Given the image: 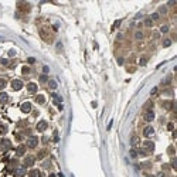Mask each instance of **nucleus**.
<instances>
[{
  "label": "nucleus",
  "instance_id": "1",
  "mask_svg": "<svg viewBox=\"0 0 177 177\" xmlns=\"http://www.w3.org/2000/svg\"><path fill=\"white\" fill-rule=\"evenodd\" d=\"M27 147H30V149H35L37 146H38V137L37 136H30L27 139Z\"/></svg>",
  "mask_w": 177,
  "mask_h": 177
},
{
  "label": "nucleus",
  "instance_id": "2",
  "mask_svg": "<svg viewBox=\"0 0 177 177\" xmlns=\"http://www.w3.org/2000/svg\"><path fill=\"white\" fill-rule=\"evenodd\" d=\"M154 142H152V140H145L143 142V149L146 150V153H152L153 150H154Z\"/></svg>",
  "mask_w": 177,
  "mask_h": 177
},
{
  "label": "nucleus",
  "instance_id": "3",
  "mask_svg": "<svg viewBox=\"0 0 177 177\" xmlns=\"http://www.w3.org/2000/svg\"><path fill=\"white\" fill-rule=\"evenodd\" d=\"M34 163H35V159L33 156H27V157H24V160H23V166L27 169V167H33Z\"/></svg>",
  "mask_w": 177,
  "mask_h": 177
},
{
  "label": "nucleus",
  "instance_id": "4",
  "mask_svg": "<svg viewBox=\"0 0 177 177\" xmlns=\"http://www.w3.org/2000/svg\"><path fill=\"white\" fill-rule=\"evenodd\" d=\"M154 111L153 109H150V111H146L145 113H143V119H145L146 122H152V121H154Z\"/></svg>",
  "mask_w": 177,
  "mask_h": 177
},
{
  "label": "nucleus",
  "instance_id": "5",
  "mask_svg": "<svg viewBox=\"0 0 177 177\" xmlns=\"http://www.w3.org/2000/svg\"><path fill=\"white\" fill-rule=\"evenodd\" d=\"M23 81L21 80H13L11 81V88L14 89V91H20V89L23 88Z\"/></svg>",
  "mask_w": 177,
  "mask_h": 177
},
{
  "label": "nucleus",
  "instance_id": "6",
  "mask_svg": "<svg viewBox=\"0 0 177 177\" xmlns=\"http://www.w3.org/2000/svg\"><path fill=\"white\" fill-rule=\"evenodd\" d=\"M47 128H48V123H47L45 121H40L38 123H37V126H35L37 132H45Z\"/></svg>",
  "mask_w": 177,
  "mask_h": 177
},
{
  "label": "nucleus",
  "instance_id": "7",
  "mask_svg": "<svg viewBox=\"0 0 177 177\" xmlns=\"http://www.w3.org/2000/svg\"><path fill=\"white\" fill-rule=\"evenodd\" d=\"M154 135V128L153 126H146L145 129H143V136L145 137H150V136H153Z\"/></svg>",
  "mask_w": 177,
  "mask_h": 177
},
{
  "label": "nucleus",
  "instance_id": "8",
  "mask_svg": "<svg viewBox=\"0 0 177 177\" xmlns=\"http://www.w3.org/2000/svg\"><path fill=\"white\" fill-rule=\"evenodd\" d=\"M21 112L23 113H30L31 112V102H23L21 106H20Z\"/></svg>",
  "mask_w": 177,
  "mask_h": 177
},
{
  "label": "nucleus",
  "instance_id": "9",
  "mask_svg": "<svg viewBox=\"0 0 177 177\" xmlns=\"http://www.w3.org/2000/svg\"><path fill=\"white\" fill-rule=\"evenodd\" d=\"M27 91H28V94H35V92L38 91L37 84H35V82H28V84H27Z\"/></svg>",
  "mask_w": 177,
  "mask_h": 177
},
{
  "label": "nucleus",
  "instance_id": "10",
  "mask_svg": "<svg viewBox=\"0 0 177 177\" xmlns=\"http://www.w3.org/2000/svg\"><path fill=\"white\" fill-rule=\"evenodd\" d=\"M26 150H27V146H24V145L17 146V149H16V156H18V157L24 156V154H26Z\"/></svg>",
  "mask_w": 177,
  "mask_h": 177
},
{
  "label": "nucleus",
  "instance_id": "11",
  "mask_svg": "<svg viewBox=\"0 0 177 177\" xmlns=\"http://www.w3.org/2000/svg\"><path fill=\"white\" fill-rule=\"evenodd\" d=\"M51 97H53V99H54V104H55L57 106L62 105V104H61V102H62V98L60 97L58 94H55V92H53V94H51Z\"/></svg>",
  "mask_w": 177,
  "mask_h": 177
},
{
  "label": "nucleus",
  "instance_id": "12",
  "mask_svg": "<svg viewBox=\"0 0 177 177\" xmlns=\"http://www.w3.org/2000/svg\"><path fill=\"white\" fill-rule=\"evenodd\" d=\"M26 173H27V169H26L24 166H21V167L16 169V177H24Z\"/></svg>",
  "mask_w": 177,
  "mask_h": 177
},
{
  "label": "nucleus",
  "instance_id": "13",
  "mask_svg": "<svg viewBox=\"0 0 177 177\" xmlns=\"http://www.w3.org/2000/svg\"><path fill=\"white\" fill-rule=\"evenodd\" d=\"M163 108L164 109H167V111H170V109H173V105H174V102L173 101H163Z\"/></svg>",
  "mask_w": 177,
  "mask_h": 177
},
{
  "label": "nucleus",
  "instance_id": "14",
  "mask_svg": "<svg viewBox=\"0 0 177 177\" xmlns=\"http://www.w3.org/2000/svg\"><path fill=\"white\" fill-rule=\"evenodd\" d=\"M130 145H132V147H137V146L140 145V139L137 136H132V139H130Z\"/></svg>",
  "mask_w": 177,
  "mask_h": 177
},
{
  "label": "nucleus",
  "instance_id": "15",
  "mask_svg": "<svg viewBox=\"0 0 177 177\" xmlns=\"http://www.w3.org/2000/svg\"><path fill=\"white\" fill-rule=\"evenodd\" d=\"M1 147H3L4 150H9V149L11 147V143H10V140H9V139H3V140H1Z\"/></svg>",
  "mask_w": 177,
  "mask_h": 177
},
{
  "label": "nucleus",
  "instance_id": "16",
  "mask_svg": "<svg viewBox=\"0 0 177 177\" xmlns=\"http://www.w3.org/2000/svg\"><path fill=\"white\" fill-rule=\"evenodd\" d=\"M28 177H41V171L38 169H33V170H30Z\"/></svg>",
  "mask_w": 177,
  "mask_h": 177
},
{
  "label": "nucleus",
  "instance_id": "17",
  "mask_svg": "<svg viewBox=\"0 0 177 177\" xmlns=\"http://www.w3.org/2000/svg\"><path fill=\"white\" fill-rule=\"evenodd\" d=\"M9 101V95L6 92H0V104H7Z\"/></svg>",
  "mask_w": 177,
  "mask_h": 177
},
{
  "label": "nucleus",
  "instance_id": "18",
  "mask_svg": "<svg viewBox=\"0 0 177 177\" xmlns=\"http://www.w3.org/2000/svg\"><path fill=\"white\" fill-rule=\"evenodd\" d=\"M35 102H37V104L38 105H44L45 104V97H44V95H37V97H35Z\"/></svg>",
  "mask_w": 177,
  "mask_h": 177
},
{
  "label": "nucleus",
  "instance_id": "19",
  "mask_svg": "<svg viewBox=\"0 0 177 177\" xmlns=\"http://www.w3.org/2000/svg\"><path fill=\"white\" fill-rule=\"evenodd\" d=\"M143 24H145L146 27H149V28H150V27H153V21L150 20V17H146L145 21H143Z\"/></svg>",
  "mask_w": 177,
  "mask_h": 177
},
{
  "label": "nucleus",
  "instance_id": "20",
  "mask_svg": "<svg viewBox=\"0 0 177 177\" xmlns=\"http://www.w3.org/2000/svg\"><path fill=\"white\" fill-rule=\"evenodd\" d=\"M143 37H145V34L140 31V30H137V31L135 33V38H136V40H143Z\"/></svg>",
  "mask_w": 177,
  "mask_h": 177
},
{
  "label": "nucleus",
  "instance_id": "21",
  "mask_svg": "<svg viewBox=\"0 0 177 177\" xmlns=\"http://www.w3.org/2000/svg\"><path fill=\"white\" fill-rule=\"evenodd\" d=\"M167 13V6H160L159 7V11H157V14L160 16V14H166Z\"/></svg>",
  "mask_w": 177,
  "mask_h": 177
},
{
  "label": "nucleus",
  "instance_id": "22",
  "mask_svg": "<svg viewBox=\"0 0 177 177\" xmlns=\"http://www.w3.org/2000/svg\"><path fill=\"white\" fill-rule=\"evenodd\" d=\"M6 87H7V81L4 78H0V91H3Z\"/></svg>",
  "mask_w": 177,
  "mask_h": 177
},
{
  "label": "nucleus",
  "instance_id": "23",
  "mask_svg": "<svg viewBox=\"0 0 177 177\" xmlns=\"http://www.w3.org/2000/svg\"><path fill=\"white\" fill-rule=\"evenodd\" d=\"M169 30H170V27L167 24H163L160 27V33H163V34H166V33H169Z\"/></svg>",
  "mask_w": 177,
  "mask_h": 177
},
{
  "label": "nucleus",
  "instance_id": "24",
  "mask_svg": "<svg viewBox=\"0 0 177 177\" xmlns=\"http://www.w3.org/2000/svg\"><path fill=\"white\" fill-rule=\"evenodd\" d=\"M48 87H50L51 89H57V87H58V85H57V82H55L54 80H50V81H48Z\"/></svg>",
  "mask_w": 177,
  "mask_h": 177
},
{
  "label": "nucleus",
  "instance_id": "25",
  "mask_svg": "<svg viewBox=\"0 0 177 177\" xmlns=\"http://www.w3.org/2000/svg\"><path fill=\"white\" fill-rule=\"evenodd\" d=\"M139 64L142 65V67H145V65L147 64V57H146V55H143V57H142V58L139 60Z\"/></svg>",
  "mask_w": 177,
  "mask_h": 177
},
{
  "label": "nucleus",
  "instance_id": "26",
  "mask_svg": "<svg viewBox=\"0 0 177 177\" xmlns=\"http://www.w3.org/2000/svg\"><path fill=\"white\" fill-rule=\"evenodd\" d=\"M170 45H171V40L170 38H164L163 40V47L166 48V47H170Z\"/></svg>",
  "mask_w": 177,
  "mask_h": 177
},
{
  "label": "nucleus",
  "instance_id": "27",
  "mask_svg": "<svg viewBox=\"0 0 177 177\" xmlns=\"http://www.w3.org/2000/svg\"><path fill=\"white\" fill-rule=\"evenodd\" d=\"M170 82H171V75H167V78H164V80L161 81L163 85H169Z\"/></svg>",
  "mask_w": 177,
  "mask_h": 177
},
{
  "label": "nucleus",
  "instance_id": "28",
  "mask_svg": "<svg viewBox=\"0 0 177 177\" xmlns=\"http://www.w3.org/2000/svg\"><path fill=\"white\" fill-rule=\"evenodd\" d=\"M170 167H171L173 170H176V169H177V160H176V157H173V159H171V163H170Z\"/></svg>",
  "mask_w": 177,
  "mask_h": 177
},
{
  "label": "nucleus",
  "instance_id": "29",
  "mask_svg": "<svg viewBox=\"0 0 177 177\" xmlns=\"http://www.w3.org/2000/svg\"><path fill=\"white\" fill-rule=\"evenodd\" d=\"M38 80H40V82H48V77H47L45 74H41Z\"/></svg>",
  "mask_w": 177,
  "mask_h": 177
},
{
  "label": "nucleus",
  "instance_id": "30",
  "mask_svg": "<svg viewBox=\"0 0 177 177\" xmlns=\"http://www.w3.org/2000/svg\"><path fill=\"white\" fill-rule=\"evenodd\" d=\"M21 72H23V75H27V74H30V68L26 65V67H23V68H21Z\"/></svg>",
  "mask_w": 177,
  "mask_h": 177
},
{
  "label": "nucleus",
  "instance_id": "31",
  "mask_svg": "<svg viewBox=\"0 0 177 177\" xmlns=\"http://www.w3.org/2000/svg\"><path fill=\"white\" fill-rule=\"evenodd\" d=\"M174 146H169V149H167V153H169L170 156H174Z\"/></svg>",
  "mask_w": 177,
  "mask_h": 177
},
{
  "label": "nucleus",
  "instance_id": "32",
  "mask_svg": "<svg viewBox=\"0 0 177 177\" xmlns=\"http://www.w3.org/2000/svg\"><path fill=\"white\" fill-rule=\"evenodd\" d=\"M159 14H157V13H152V16H150V20H152V21H156V20H159Z\"/></svg>",
  "mask_w": 177,
  "mask_h": 177
},
{
  "label": "nucleus",
  "instance_id": "33",
  "mask_svg": "<svg viewBox=\"0 0 177 177\" xmlns=\"http://www.w3.org/2000/svg\"><path fill=\"white\" fill-rule=\"evenodd\" d=\"M129 154H130V157H133V159H136L137 157V152L135 150V149H132V150L129 152Z\"/></svg>",
  "mask_w": 177,
  "mask_h": 177
},
{
  "label": "nucleus",
  "instance_id": "34",
  "mask_svg": "<svg viewBox=\"0 0 177 177\" xmlns=\"http://www.w3.org/2000/svg\"><path fill=\"white\" fill-rule=\"evenodd\" d=\"M152 106H153V104L150 102V101H149V102L145 105V109H146V111H150V109H152Z\"/></svg>",
  "mask_w": 177,
  "mask_h": 177
},
{
  "label": "nucleus",
  "instance_id": "35",
  "mask_svg": "<svg viewBox=\"0 0 177 177\" xmlns=\"http://www.w3.org/2000/svg\"><path fill=\"white\" fill-rule=\"evenodd\" d=\"M163 94H164V95H169V97H171V95H173V91H171V89H164V92H163Z\"/></svg>",
  "mask_w": 177,
  "mask_h": 177
},
{
  "label": "nucleus",
  "instance_id": "36",
  "mask_svg": "<svg viewBox=\"0 0 177 177\" xmlns=\"http://www.w3.org/2000/svg\"><path fill=\"white\" fill-rule=\"evenodd\" d=\"M48 72H50V68L47 67V65H44V67H43V74H45V75H47Z\"/></svg>",
  "mask_w": 177,
  "mask_h": 177
},
{
  "label": "nucleus",
  "instance_id": "37",
  "mask_svg": "<svg viewBox=\"0 0 177 177\" xmlns=\"http://www.w3.org/2000/svg\"><path fill=\"white\" fill-rule=\"evenodd\" d=\"M0 62H1V65H9V60H7V58H3Z\"/></svg>",
  "mask_w": 177,
  "mask_h": 177
},
{
  "label": "nucleus",
  "instance_id": "38",
  "mask_svg": "<svg viewBox=\"0 0 177 177\" xmlns=\"http://www.w3.org/2000/svg\"><path fill=\"white\" fill-rule=\"evenodd\" d=\"M16 55V50H10L9 51V57H14Z\"/></svg>",
  "mask_w": 177,
  "mask_h": 177
},
{
  "label": "nucleus",
  "instance_id": "39",
  "mask_svg": "<svg viewBox=\"0 0 177 177\" xmlns=\"http://www.w3.org/2000/svg\"><path fill=\"white\" fill-rule=\"evenodd\" d=\"M27 61H28V64H34V62H35V58H33V57H30V58H28Z\"/></svg>",
  "mask_w": 177,
  "mask_h": 177
},
{
  "label": "nucleus",
  "instance_id": "40",
  "mask_svg": "<svg viewBox=\"0 0 177 177\" xmlns=\"http://www.w3.org/2000/svg\"><path fill=\"white\" fill-rule=\"evenodd\" d=\"M150 94H152V95H156V94H157V88L154 87V88H153L152 91H150Z\"/></svg>",
  "mask_w": 177,
  "mask_h": 177
},
{
  "label": "nucleus",
  "instance_id": "41",
  "mask_svg": "<svg viewBox=\"0 0 177 177\" xmlns=\"http://www.w3.org/2000/svg\"><path fill=\"white\" fill-rule=\"evenodd\" d=\"M167 129H169V130H173V129H174V125H173V123H169V125H167Z\"/></svg>",
  "mask_w": 177,
  "mask_h": 177
},
{
  "label": "nucleus",
  "instance_id": "42",
  "mask_svg": "<svg viewBox=\"0 0 177 177\" xmlns=\"http://www.w3.org/2000/svg\"><path fill=\"white\" fill-rule=\"evenodd\" d=\"M54 142H58V133H57V130L54 132Z\"/></svg>",
  "mask_w": 177,
  "mask_h": 177
},
{
  "label": "nucleus",
  "instance_id": "43",
  "mask_svg": "<svg viewBox=\"0 0 177 177\" xmlns=\"http://www.w3.org/2000/svg\"><path fill=\"white\" fill-rule=\"evenodd\" d=\"M170 169V164H163V170H169Z\"/></svg>",
  "mask_w": 177,
  "mask_h": 177
},
{
  "label": "nucleus",
  "instance_id": "44",
  "mask_svg": "<svg viewBox=\"0 0 177 177\" xmlns=\"http://www.w3.org/2000/svg\"><path fill=\"white\" fill-rule=\"evenodd\" d=\"M118 64H119V65L123 64V58H118Z\"/></svg>",
  "mask_w": 177,
  "mask_h": 177
},
{
  "label": "nucleus",
  "instance_id": "45",
  "mask_svg": "<svg viewBox=\"0 0 177 177\" xmlns=\"http://www.w3.org/2000/svg\"><path fill=\"white\" fill-rule=\"evenodd\" d=\"M44 156H45V152H40V154H38V157L41 159V157H44Z\"/></svg>",
  "mask_w": 177,
  "mask_h": 177
},
{
  "label": "nucleus",
  "instance_id": "46",
  "mask_svg": "<svg viewBox=\"0 0 177 177\" xmlns=\"http://www.w3.org/2000/svg\"><path fill=\"white\" fill-rule=\"evenodd\" d=\"M43 166H44V167H50V163H48V161H45V163H44Z\"/></svg>",
  "mask_w": 177,
  "mask_h": 177
},
{
  "label": "nucleus",
  "instance_id": "47",
  "mask_svg": "<svg viewBox=\"0 0 177 177\" xmlns=\"http://www.w3.org/2000/svg\"><path fill=\"white\" fill-rule=\"evenodd\" d=\"M58 177H64V174H62V173H60V174H58Z\"/></svg>",
  "mask_w": 177,
  "mask_h": 177
},
{
  "label": "nucleus",
  "instance_id": "48",
  "mask_svg": "<svg viewBox=\"0 0 177 177\" xmlns=\"http://www.w3.org/2000/svg\"><path fill=\"white\" fill-rule=\"evenodd\" d=\"M146 177H154V176H152V174H146Z\"/></svg>",
  "mask_w": 177,
  "mask_h": 177
},
{
  "label": "nucleus",
  "instance_id": "49",
  "mask_svg": "<svg viewBox=\"0 0 177 177\" xmlns=\"http://www.w3.org/2000/svg\"><path fill=\"white\" fill-rule=\"evenodd\" d=\"M50 177H55V174H50Z\"/></svg>",
  "mask_w": 177,
  "mask_h": 177
}]
</instances>
